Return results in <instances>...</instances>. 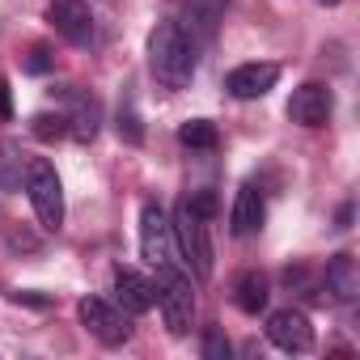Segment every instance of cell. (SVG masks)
Masks as SVG:
<instances>
[{
  "instance_id": "obj_1",
  "label": "cell",
  "mask_w": 360,
  "mask_h": 360,
  "mask_svg": "<svg viewBox=\"0 0 360 360\" xmlns=\"http://www.w3.org/2000/svg\"><path fill=\"white\" fill-rule=\"evenodd\" d=\"M148 68L161 89H187L195 77V43L178 22H157L148 34Z\"/></svg>"
},
{
  "instance_id": "obj_2",
  "label": "cell",
  "mask_w": 360,
  "mask_h": 360,
  "mask_svg": "<svg viewBox=\"0 0 360 360\" xmlns=\"http://www.w3.org/2000/svg\"><path fill=\"white\" fill-rule=\"evenodd\" d=\"M157 305H161V318L169 326V335H187L195 326V292H191V276L178 267V263H161L157 267Z\"/></svg>"
},
{
  "instance_id": "obj_3",
  "label": "cell",
  "mask_w": 360,
  "mask_h": 360,
  "mask_svg": "<svg viewBox=\"0 0 360 360\" xmlns=\"http://www.w3.org/2000/svg\"><path fill=\"white\" fill-rule=\"evenodd\" d=\"M174 246L183 250L187 267L195 271V280H212V238H208V217H200L187 200L174 208Z\"/></svg>"
},
{
  "instance_id": "obj_4",
  "label": "cell",
  "mask_w": 360,
  "mask_h": 360,
  "mask_svg": "<svg viewBox=\"0 0 360 360\" xmlns=\"http://www.w3.org/2000/svg\"><path fill=\"white\" fill-rule=\"evenodd\" d=\"M26 195L34 204V217L43 229H60L64 225V183L47 157H30L26 161Z\"/></svg>"
},
{
  "instance_id": "obj_5",
  "label": "cell",
  "mask_w": 360,
  "mask_h": 360,
  "mask_svg": "<svg viewBox=\"0 0 360 360\" xmlns=\"http://www.w3.org/2000/svg\"><path fill=\"white\" fill-rule=\"evenodd\" d=\"M77 314H81V326H85L98 343H106V347H119V343L131 339V322H127V314H123L119 305L102 301V297H81Z\"/></svg>"
},
{
  "instance_id": "obj_6",
  "label": "cell",
  "mask_w": 360,
  "mask_h": 360,
  "mask_svg": "<svg viewBox=\"0 0 360 360\" xmlns=\"http://www.w3.org/2000/svg\"><path fill=\"white\" fill-rule=\"evenodd\" d=\"M140 255L148 267H161V263H174V225H169V212L148 200L140 208Z\"/></svg>"
},
{
  "instance_id": "obj_7",
  "label": "cell",
  "mask_w": 360,
  "mask_h": 360,
  "mask_svg": "<svg viewBox=\"0 0 360 360\" xmlns=\"http://www.w3.org/2000/svg\"><path fill=\"white\" fill-rule=\"evenodd\" d=\"M47 22L72 47H89L94 43V13H89L85 0H51V5H47Z\"/></svg>"
},
{
  "instance_id": "obj_8",
  "label": "cell",
  "mask_w": 360,
  "mask_h": 360,
  "mask_svg": "<svg viewBox=\"0 0 360 360\" xmlns=\"http://www.w3.org/2000/svg\"><path fill=\"white\" fill-rule=\"evenodd\" d=\"M267 339L280 347V352H292V356H301V352H314V326H309V318L301 314V309H276L271 318H267Z\"/></svg>"
},
{
  "instance_id": "obj_9",
  "label": "cell",
  "mask_w": 360,
  "mask_h": 360,
  "mask_svg": "<svg viewBox=\"0 0 360 360\" xmlns=\"http://www.w3.org/2000/svg\"><path fill=\"white\" fill-rule=\"evenodd\" d=\"M330 110H335V94L326 85H318V81L297 85L292 98H288V119L301 123V127H322L330 119Z\"/></svg>"
},
{
  "instance_id": "obj_10",
  "label": "cell",
  "mask_w": 360,
  "mask_h": 360,
  "mask_svg": "<svg viewBox=\"0 0 360 360\" xmlns=\"http://www.w3.org/2000/svg\"><path fill=\"white\" fill-rule=\"evenodd\" d=\"M276 81H280V64H238L229 77H225V89L238 98V102H255V98H267L271 89H276Z\"/></svg>"
},
{
  "instance_id": "obj_11",
  "label": "cell",
  "mask_w": 360,
  "mask_h": 360,
  "mask_svg": "<svg viewBox=\"0 0 360 360\" xmlns=\"http://www.w3.org/2000/svg\"><path fill=\"white\" fill-rule=\"evenodd\" d=\"M64 98H68V115H64L68 136L81 140V144H89V140L98 136V127H102V106H98V98H94V94H81V89H64Z\"/></svg>"
},
{
  "instance_id": "obj_12",
  "label": "cell",
  "mask_w": 360,
  "mask_h": 360,
  "mask_svg": "<svg viewBox=\"0 0 360 360\" xmlns=\"http://www.w3.org/2000/svg\"><path fill=\"white\" fill-rule=\"evenodd\" d=\"M263 217H267V204H263V191L255 183H242L238 187V200H233V212H229V229L233 238H250L263 229Z\"/></svg>"
},
{
  "instance_id": "obj_13",
  "label": "cell",
  "mask_w": 360,
  "mask_h": 360,
  "mask_svg": "<svg viewBox=\"0 0 360 360\" xmlns=\"http://www.w3.org/2000/svg\"><path fill=\"white\" fill-rule=\"evenodd\" d=\"M115 301L123 314H148L157 305V292H153V280H144L140 271L131 267H119L115 271Z\"/></svg>"
},
{
  "instance_id": "obj_14",
  "label": "cell",
  "mask_w": 360,
  "mask_h": 360,
  "mask_svg": "<svg viewBox=\"0 0 360 360\" xmlns=\"http://www.w3.org/2000/svg\"><path fill=\"white\" fill-rule=\"evenodd\" d=\"M225 9H229V0H183V13H187L191 39L212 43L217 30H221V22H225Z\"/></svg>"
},
{
  "instance_id": "obj_15",
  "label": "cell",
  "mask_w": 360,
  "mask_h": 360,
  "mask_svg": "<svg viewBox=\"0 0 360 360\" xmlns=\"http://www.w3.org/2000/svg\"><path fill=\"white\" fill-rule=\"evenodd\" d=\"M326 288H330L335 301H343V305L360 297V267H356L352 255H335V259L326 263Z\"/></svg>"
},
{
  "instance_id": "obj_16",
  "label": "cell",
  "mask_w": 360,
  "mask_h": 360,
  "mask_svg": "<svg viewBox=\"0 0 360 360\" xmlns=\"http://www.w3.org/2000/svg\"><path fill=\"white\" fill-rule=\"evenodd\" d=\"M267 297H271V288H267V276H263V271H246V276H238V284H233V301H238L242 314H263V309H267Z\"/></svg>"
},
{
  "instance_id": "obj_17",
  "label": "cell",
  "mask_w": 360,
  "mask_h": 360,
  "mask_svg": "<svg viewBox=\"0 0 360 360\" xmlns=\"http://www.w3.org/2000/svg\"><path fill=\"white\" fill-rule=\"evenodd\" d=\"M178 140H183L187 148H200V153H212L221 144L217 123H208V119H187L183 127H178Z\"/></svg>"
},
{
  "instance_id": "obj_18",
  "label": "cell",
  "mask_w": 360,
  "mask_h": 360,
  "mask_svg": "<svg viewBox=\"0 0 360 360\" xmlns=\"http://www.w3.org/2000/svg\"><path fill=\"white\" fill-rule=\"evenodd\" d=\"M30 131L39 140H60V136H68V123H64V115H34L30 119Z\"/></svg>"
},
{
  "instance_id": "obj_19",
  "label": "cell",
  "mask_w": 360,
  "mask_h": 360,
  "mask_svg": "<svg viewBox=\"0 0 360 360\" xmlns=\"http://www.w3.org/2000/svg\"><path fill=\"white\" fill-rule=\"evenodd\" d=\"M115 127H119V136H123L127 144H140V140H144V127H140V115H136L131 106H119V119H115Z\"/></svg>"
},
{
  "instance_id": "obj_20",
  "label": "cell",
  "mask_w": 360,
  "mask_h": 360,
  "mask_svg": "<svg viewBox=\"0 0 360 360\" xmlns=\"http://www.w3.org/2000/svg\"><path fill=\"white\" fill-rule=\"evenodd\" d=\"M204 360H229V339L221 335V326H208V335H204Z\"/></svg>"
},
{
  "instance_id": "obj_21",
  "label": "cell",
  "mask_w": 360,
  "mask_h": 360,
  "mask_svg": "<svg viewBox=\"0 0 360 360\" xmlns=\"http://www.w3.org/2000/svg\"><path fill=\"white\" fill-rule=\"evenodd\" d=\"M187 204H191L200 217H208V221L217 217V195H212V191H191V195H187Z\"/></svg>"
},
{
  "instance_id": "obj_22",
  "label": "cell",
  "mask_w": 360,
  "mask_h": 360,
  "mask_svg": "<svg viewBox=\"0 0 360 360\" xmlns=\"http://www.w3.org/2000/svg\"><path fill=\"white\" fill-rule=\"evenodd\" d=\"M47 68H51L47 47H34V51H30V60H26V72H47Z\"/></svg>"
},
{
  "instance_id": "obj_23",
  "label": "cell",
  "mask_w": 360,
  "mask_h": 360,
  "mask_svg": "<svg viewBox=\"0 0 360 360\" xmlns=\"http://www.w3.org/2000/svg\"><path fill=\"white\" fill-rule=\"evenodd\" d=\"M0 119H13V94H9L5 77H0Z\"/></svg>"
},
{
  "instance_id": "obj_24",
  "label": "cell",
  "mask_w": 360,
  "mask_h": 360,
  "mask_svg": "<svg viewBox=\"0 0 360 360\" xmlns=\"http://www.w3.org/2000/svg\"><path fill=\"white\" fill-rule=\"evenodd\" d=\"M13 301H18V305H39V309L51 305V297H43V292H13Z\"/></svg>"
},
{
  "instance_id": "obj_25",
  "label": "cell",
  "mask_w": 360,
  "mask_h": 360,
  "mask_svg": "<svg viewBox=\"0 0 360 360\" xmlns=\"http://www.w3.org/2000/svg\"><path fill=\"white\" fill-rule=\"evenodd\" d=\"M318 5H339V0H318Z\"/></svg>"
}]
</instances>
